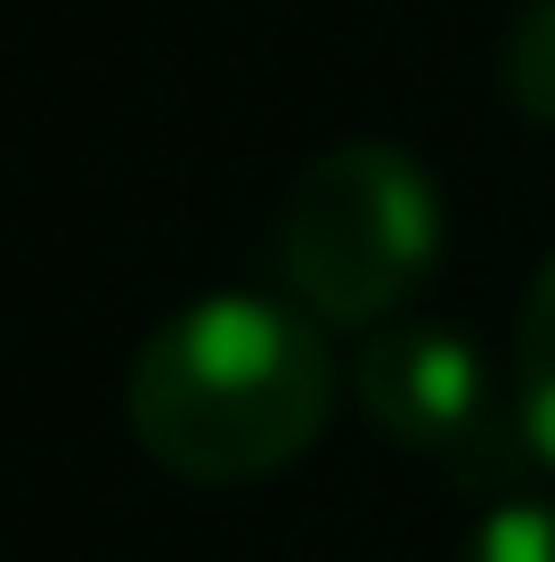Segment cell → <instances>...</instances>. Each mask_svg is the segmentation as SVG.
Masks as SVG:
<instances>
[{"instance_id":"6","label":"cell","mask_w":555,"mask_h":562,"mask_svg":"<svg viewBox=\"0 0 555 562\" xmlns=\"http://www.w3.org/2000/svg\"><path fill=\"white\" fill-rule=\"evenodd\" d=\"M457 562H555V497H507V506H490Z\"/></svg>"},{"instance_id":"4","label":"cell","mask_w":555,"mask_h":562,"mask_svg":"<svg viewBox=\"0 0 555 562\" xmlns=\"http://www.w3.org/2000/svg\"><path fill=\"white\" fill-rule=\"evenodd\" d=\"M514 424H523V449L555 464V254L531 269L523 318H514Z\"/></svg>"},{"instance_id":"5","label":"cell","mask_w":555,"mask_h":562,"mask_svg":"<svg viewBox=\"0 0 555 562\" xmlns=\"http://www.w3.org/2000/svg\"><path fill=\"white\" fill-rule=\"evenodd\" d=\"M499 99L523 123L555 131V0H531L499 42Z\"/></svg>"},{"instance_id":"3","label":"cell","mask_w":555,"mask_h":562,"mask_svg":"<svg viewBox=\"0 0 555 562\" xmlns=\"http://www.w3.org/2000/svg\"><path fill=\"white\" fill-rule=\"evenodd\" d=\"M352 392H359V416L392 449L449 464L466 481H499L514 449H523V424L499 408V383H490L482 351L466 335H449V326H376L352 367Z\"/></svg>"},{"instance_id":"2","label":"cell","mask_w":555,"mask_h":562,"mask_svg":"<svg viewBox=\"0 0 555 562\" xmlns=\"http://www.w3.org/2000/svg\"><path fill=\"white\" fill-rule=\"evenodd\" d=\"M278 278L328 326H385L442 261L433 171L392 139H343L295 171L270 228Z\"/></svg>"},{"instance_id":"1","label":"cell","mask_w":555,"mask_h":562,"mask_svg":"<svg viewBox=\"0 0 555 562\" xmlns=\"http://www.w3.org/2000/svg\"><path fill=\"white\" fill-rule=\"evenodd\" d=\"M335 416V359L302 302L204 294L171 310L123 375V424L171 481L245 490L319 449Z\"/></svg>"}]
</instances>
